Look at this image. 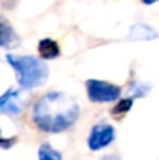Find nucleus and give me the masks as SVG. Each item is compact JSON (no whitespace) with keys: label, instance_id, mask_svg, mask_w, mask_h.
Returning <instances> with one entry per match:
<instances>
[{"label":"nucleus","instance_id":"obj_1","mask_svg":"<svg viewBox=\"0 0 159 160\" xmlns=\"http://www.w3.org/2000/svg\"><path fill=\"white\" fill-rule=\"evenodd\" d=\"M80 115L78 101L64 91L44 94L33 108V121L42 132L61 133L75 125Z\"/></svg>","mask_w":159,"mask_h":160},{"label":"nucleus","instance_id":"obj_2","mask_svg":"<svg viewBox=\"0 0 159 160\" xmlns=\"http://www.w3.org/2000/svg\"><path fill=\"white\" fill-rule=\"evenodd\" d=\"M7 63L16 72L17 82L24 90L41 87L49 76V69L47 63L33 55H6Z\"/></svg>","mask_w":159,"mask_h":160},{"label":"nucleus","instance_id":"obj_3","mask_svg":"<svg viewBox=\"0 0 159 160\" xmlns=\"http://www.w3.org/2000/svg\"><path fill=\"white\" fill-rule=\"evenodd\" d=\"M87 98L92 102H113L120 98L121 87L106 80L89 79L86 82Z\"/></svg>","mask_w":159,"mask_h":160},{"label":"nucleus","instance_id":"obj_4","mask_svg":"<svg viewBox=\"0 0 159 160\" xmlns=\"http://www.w3.org/2000/svg\"><path fill=\"white\" fill-rule=\"evenodd\" d=\"M115 139V129L110 124H97L92 128L87 138V146L90 150H100L111 145Z\"/></svg>","mask_w":159,"mask_h":160},{"label":"nucleus","instance_id":"obj_5","mask_svg":"<svg viewBox=\"0 0 159 160\" xmlns=\"http://www.w3.org/2000/svg\"><path fill=\"white\" fill-rule=\"evenodd\" d=\"M25 108V100L23 98L21 90L8 88L0 96V112L6 115H20Z\"/></svg>","mask_w":159,"mask_h":160},{"label":"nucleus","instance_id":"obj_6","mask_svg":"<svg viewBox=\"0 0 159 160\" xmlns=\"http://www.w3.org/2000/svg\"><path fill=\"white\" fill-rule=\"evenodd\" d=\"M20 45V37L13 30L8 21L4 18L0 20V48L4 49H13Z\"/></svg>","mask_w":159,"mask_h":160},{"label":"nucleus","instance_id":"obj_7","mask_svg":"<svg viewBox=\"0 0 159 160\" xmlns=\"http://www.w3.org/2000/svg\"><path fill=\"white\" fill-rule=\"evenodd\" d=\"M38 55L42 61H52L61 55V48L56 41L44 38L38 42Z\"/></svg>","mask_w":159,"mask_h":160},{"label":"nucleus","instance_id":"obj_8","mask_svg":"<svg viewBox=\"0 0 159 160\" xmlns=\"http://www.w3.org/2000/svg\"><path fill=\"white\" fill-rule=\"evenodd\" d=\"M158 37L156 31L151 28L146 24H134L130 30V37L131 41H149L155 39Z\"/></svg>","mask_w":159,"mask_h":160},{"label":"nucleus","instance_id":"obj_9","mask_svg":"<svg viewBox=\"0 0 159 160\" xmlns=\"http://www.w3.org/2000/svg\"><path fill=\"white\" fill-rule=\"evenodd\" d=\"M132 102H134V98L132 97H126V98H121L114 107L111 108V117L113 118L120 119L121 117H124L130 110L132 108Z\"/></svg>","mask_w":159,"mask_h":160},{"label":"nucleus","instance_id":"obj_10","mask_svg":"<svg viewBox=\"0 0 159 160\" xmlns=\"http://www.w3.org/2000/svg\"><path fill=\"white\" fill-rule=\"evenodd\" d=\"M149 90H151V87H149L148 84H145V83H142V82H137V80L130 83V87H128V93L131 94L132 98L145 97L146 94H149Z\"/></svg>","mask_w":159,"mask_h":160},{"label":"nucleus","instance_id":"obj_11","mask_svg":"<svg viewBox=\"0 0 159 160\" xmlns=\"http://www.w3.org/2000/svg\"><path fill=\"white\" fill-rule=\"evenodd\" d=\"M38 158L41 160H61L62 155L49 143H42L38 150Z\"/></svg>","mask_w":159,"mask_h":160},{"label":"nucleus","instance_id":"obj_12","mask_svg":"<svg viewBox=\"0 0 159 160\" xmlns=\"http://www.w3.org/2000/svg\"><path fill=\"white\" fill-rule=\"evenodd\" d=\"M18 142V136H10V138H2L0 135V149L8 150Z\"/></svg>","mask_w":159,"mask_h":160},{"label":"nucleus","instance_id":"obj_13","mask_svg":"<svg viewBox=\"0 0 159 160\" xmlns=\"http://www.w3.org/2000/svg\"><path fill=\"white\" fill-rule=\"evenodd\" d=\"M17 2H18V0H0V3H2V6L4 8H14Z\"/></svg>","mask_w":159,"mask_h":160},{"label":"nucleus","instance_id":"obj_14","mask_svg":"<svg viewBox=\"0 0 159 160\" xmlns=\"http://www.w3.org/2000/svg\"><path fill=\"white\" fill-rule=\"evenodd\" d=\"M141 2H142L144 4H146V6H151V4H154V3H156L158 0H141Z\"/></svg>","mask_w":159,"mask_h":160},{"label":"nucleus","instance_id":"obj_15","mask_svg":"<svg viewBox=\"0 0 159 160\" xmlns=\"http://www.w3.org/2000/svg\"><path fill=\"white\" fill-rule=\"evenodd\" d=\"M0 135H2V128H0Z\"/></svg>","mask_w":159,"mask_h":160}]
</instances>
